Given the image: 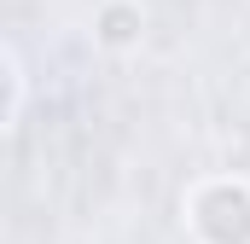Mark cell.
<instances>
[{
    "mask_svg": "<svg viewBox=\"0 0 250 244\" xmlns=\"http://www.w3.org/2000/svg\"><path fill=\"white\" fill-rule=\"evenodd\" d=\"M99 23H105V29H99V41H111V47L134 41V29H140V18L123 12V6H105V12H99Z\"/></svg>",
    "mask_w": 250,
    "mask_h": 244,
    "instance_id": "cell-2",
    "label": "cell"
},
{
    "mask_svg": "<svg viewBox=\"0 0 250 244\" xmlns=\"http://www.w3.org/2000/svg\"><path fill=\"white\" fill-rule=\"evenodd\" d=\"M187 221L204 244H250V186H239V181L198 186Z\"/></svg>",
    "mask_w": 250,
    "mask_h": 244,
    "instance_id": "cell-1",
    "label": "cell"
}]
</instances>
